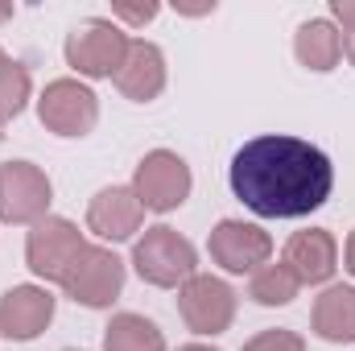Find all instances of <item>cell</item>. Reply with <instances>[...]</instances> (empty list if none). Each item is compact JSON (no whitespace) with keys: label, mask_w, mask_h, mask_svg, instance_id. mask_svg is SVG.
I'll return each mask as SVG.
<instances>
[{"label":"cell","mask_w":355,"mask_h":351,"mask_svg":"<svg viewBox=\"0 0 355 351\" xmlns=\"http://www.w3.org/2000/svg\"><path fill=\"white\" fill-rule=\"evenodd\" d=\"M54 186L33 162H4L0 166V223H37L46 219Z\"/></svg>","instance_id":"cell-9"},{"label":"cell","mask_w":355,"mask_h":351,"mask_svg":"<svg viewBox=\"0 0 355 351\" xmlns=\"http://www.w3.org/2000/svg\"><path fill=\"white\" fill-rule=\"evenodd\" d=\"M116 87L132 103H153L166 91V54L153 42H132L120 71H116Z\"/></svg>","instance_id":"cell-14"},{"label":"cell","mask_w":355,"mask_h":351,"mask_svg":"<svg viewBox=\"0 0 355 351\" xmlns=\"http://www.w3.org/2000/svg\"><path fill=\"white\" fill-rule=\"evenodd\" d=\"M178 351H219V348H207V343H186V348H178Z\"/></svg>","instance_id":"cell-24"},{"label":"cell","mask_w":355,"mask_h":351,"mask_svg":"<svg viewBox=\"0 0 355 351\" xmlns=\"http://www.w3.org/2000/svg\"><path fill=\"white\" fill-rule=\"evenodd\" d=\"M190 186H194L190 166L178 157L174 149H153V153H145L141 166H137V174H132V190H137L141 207H145V211H157V215L178 211V207L190 198Z\"/></svg>","instance_id":"cell-7"},{"label":"cell","mask_w":355,"mask_h":351,"mask_svg":"<svg viewBox=\"0 0 355 351\" xmlns=\"http://www.w3.org/2000/svg\"><path fill=\"white\" fill-rule=\"evenodd\" d=\"M211 261L223 273H257L272 257V240L261 223H244V219H219L207 236Z\"/></svg>","instance_id":"cell-10"},{"label":"cell","mask_w":355,"mask_h":351,"mask_svg":"<svg viewBox=\"0 0 355 351\" xmlns=\"http://www.w3.org/2000/svg\"><path fill=\"white\" fill-rule=\"evenodd\" d=\"M343 264H347V273L355 277V232L347 236V248H343Z\"/></svg>","instance_id":"cell-23"},{"label":"cell","mask_w":355,"mask_h":351,"mask_svg":"<svg viewBox=\"0 0 355 351\" xmlns=\"http://www.w3.org/2000/svg\"><path fill=\"white\" fill-rule=\"evenodd\" d=\"M54 323V293L46 285H12L0 298V335L12 343L37 339Z\"/></svg>","instance_id":"cell-11"},{"label":"cell","mask_w":355,"mask_h":351,"mask_svg":"<svg viewBox=\"0 0 355 351\" xmlns=\"http://www.w3.org/2000/svg\"><path fill=\"white\" fill-rule=\"evenodd\" d=\"M240 351H306V339H302L297 331L272 327V331H261L257 339H248Z\"/></svg>","instance_id":"cell-20"},{"label":"cell","mask_w":355,"mask_h":351,"mask_svg":"<svg viewBox=\"0 0 355 351\" xmlns=\"http://www.w3.org/2000/svg\"><path fill=\"white\" fill-rule=\"evenodd\" d=\"M132 37L112 21V17H87L67 33V67L79 79H116L124 54H128Z\"/></svg>","instance_id":"cell-2"},{"label":"cell","mask_w":355,"mask_h":351,"mask_svg":"<svg viewBox=\"0 0 355 351\" xmlns=\"http://www.w3.org/2000/svg\"><path fill=\"white\" fill-rule=\"evenodd\" d=\"M178 314L194 335H223L236 323V289L223 277L194 273L178 285Z\"/></svg>","instance_id":"cell-5"},{"label":"cell","mask_w":355,"mask_h":351,"mask_svg":"<svg viewBox=\"0 0 355 351\" xmlns=\"http://www.w3.org/2000/svg\"><path fill=\"white\" fill-rule=\"evenodd\" d=\"M132 264H137L141 281H149L157 289H178L182 281H190L198 273V252L186 236L157 223V228H145V236L132 244Z\"/></svg>","instance_id":"cell-3"},{"label":"cell","mask_w":355,"mask_h":351,"mask_svg":"<svg viewBox=\"0 0 355 351\" xmlns=\"http://www.w3.org/2000/svg\"><path fill=\"white\" fill-rule=\"evenodd\" d=\"M37 120L54 137H87L99 124V99L83 79H54L37 99Z\"/></svg>","instance_id":"cell-8"},{"label":"cell","mask_w":355,"mask_h":351,"mask_svg":"<svg viewBox=\"0 0 355 351\" xmlns=\"http://www.w3.org/2000/svg\"><path fill=\"white\" fill-rule=\"evenodd\" d=\"M12 12H17V8H12V4H0V21H8V17H12Z\"/></svg>","instance_id":"cell-25"},{"label":"cell","mask_w":355,"mask_h":351,"mask_svg":"<svg viewBox=\"0 0 355 351\" xmlns=\"http://www.w3.org/2000/svg\"><path fill=\"white\" fill-rule=\"evenodd\" d=\"M297 289H302V281L289 273L285 261L261 264V268L252 273V281H248V298H252L257 306H289V302L297 298Z\"/></svg>","instance_id":"cell-18"},{"label":"cell","mask_w":355,"mask_h":351,"mask_svg":"<svg viewBox=\"0 0 355 351\" xmlns=\"http://www.w3.org/2000/svg\"><path fill=\"white\" fill-rule=\"evenodd\" d=\"M232 194L261 219H302L318 211L335 190V166L331 157L285 132L252 137L236 149L227 166Z\"/></svg>","instance_id":"cell-1"},{"label":"cell","mask_w":355,"mask_h":351,"mask_svg":"<svg viewBox=\"0 0 355 351\" xmlns=\"http://www.w3.org/2000/svg\"><path fill=\"white\" fill-rule=\"evenodd\" d=\"M62 289H67L71 302H79L87 310H103L124 289V261L103 244H83V252L75 257L71 273L62 277Z\"/></svg>","instance_id":"cell-4"},{"label":"cell","mask_w":355,"mask_h":351,"mask_svg":"<svg viewBox=\"0 0 355 351\" xmlns=\"http://www.w3.org/2000/svg\"><path fill=\"white\" fill-rule=\"evenodd\" d=\"M103 351H166V335L153 318L124 310V314H112L103 331Z\"/></svg>","instance_id":"cell-17"},{"label":"cell","mask_w":355,"mask_h":351,"mask_svg":"<svg viewBox=\"0 0 355 351\" xmlns=\"http://www.w3.org/2000/svg\"><path fill=\"white\" fill-rule=\"evenodd\" d=\"M67 351H79V348H67Z\"/></svg>","instance_id":"cell-27"},{"label":"cell","mask_w":355,"mask_h":351,"mask_svg":"<svg viewBox=\"0 0 355 351\" xmlns=\"http://www.w3.org/2000/svg\"><path fill=\"white\" fill-rule=\"evenodd\" d=\"M162 12V4H128V0H116L112 4V21H128V25H145Z\"/></svg>","instance_id":"cell-22"},{"label":"cell","mask_w":355,"mask_h":351,"mask_svg":"<svg viewBox=\"0 0 355 351\" xmlns=\"http://www.w3.org/2000/svg\"><path fill=\"white\" fill-rule=\"evenodd\" d=\"M83 244H87V240H83V232H79L71 219L46 215V219H37V223L29 228V236H25V264L33 268V277L62 285V277L71 273V264L83 252Z\"/></svg>","instance_id":"cell-6"},{"label":"cell","mask_w":355,"mask_h":351,"mask_svg":"<svg viewBox=\"0 0 355 351\" xmlns=\"http://www.w3.org/2000/svg\"><path fill=\"white\" fill-rule=\"evenodd\" d=\"M310 327L327 343H355V285H327L314 298Z\"/></svg>","instance_id":"cell-16"},{"label":"cell","mask_w":355,"mask_h":351,"mask_svg":"<svg viewBox=\"0 0 355 351\" xmlns=\"http://www.w3.org/2000/svg\"><path fill=\"white\" fill-rule=\"evenodd\" d=\"M29 95H33L29 67H25V62H17V58H8V67L0 71V124L17 120V116L25 112Z\"/></svg>","instance_id":"cell-19"},{"label":"cell","mask_w":355,"mask_h":351,"mask_svg":"<svg viewBox=\"0 0 355 351\" xmlns=\"http://www.w3.org/2000/svg\"><path fill=\"white\" fill-rule=\"evenodd\" d=\"M4 67H8V54H4V50H0V71H4Z\"/></svg>","instance_id":"cell-26"},{"label":"cell","mask_w":355,"mask_h":351,"mask_svg":"<svg viewBox=\"0 0 355 351\" xmlns=\"http://www.w3.org/2000/svg\"><path fill=\"white\" fill-rule=\"evenodd\" d=\"M293 54H297V62L306 71H318V75L335 71L339 58H343V33H339V25L331 17L302 21L297 33H293Z\"/></svg>","instance_id":"cell-15"},{"label":"cell","mask_w":355,"mask_h":351,"mask_svg":"<svg viewBox=\"0 0 355 351\" xmlns=\"http://www.w3.org/2000/svg\"><path fill=\"white\" fill-rule=\"evenodd\" d=\"M281 261L289 264V273L302 285H322L339 268V244H335V236L327 228H306V232H293L289 236Z\"/></svg>","instance_id":"cell-13"},{"label":"cell","mask_w":355,"mask_h":351,"mask_svg":"<svg viewBox=\"0 0 355 351\" xmlns=\"http://www.w3.org/2000/svg\"><path fill=\"white\" fill-rule=\"evenodd\" d=\"M331 17L339 21V33H343V54L352 58V67H355V0H331Z\"/></svg>","instance_id":"cell-21"},{"label":"cell","mask_w":355,"mask_h":351,"mask_svg":"<svg viewBox=\"0 0 355 351\" xmlns=\"http://www.w3.org/2000/svg\"><path fill=\"white\" fill-rule=\"evenodd\" d=\"M141 219H145V207H141L132 186H103L87 203V228L99 240H112V244L132 240L141 232Z\"/></svg>","instance_id":"cell-12"}]
</instances>
